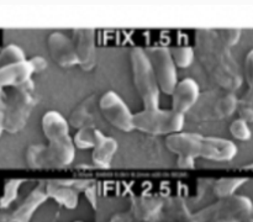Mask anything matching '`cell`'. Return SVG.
<instances>
[{"label":"cell","instance_id":"obj_1","mask_svg":"<svg viewBox=\"0 0 253 222\" xmlns=\"http://www.w3.org/2000/svg\"><path fill=\"white\" fill-rule=\"evenodd\" d=\"M166 147L178 157L229 162L237 154V146L226 138L210 137L194 132H178L166 137Z\"/></svg>","mask_w":253,"mask_h":222},{"label":"cell","instance_id":"obj_2","mask_svg":"<svg viewBox=\"0 0 253 222\" xmlns=\"http://www.w3.org/2000/svg\"><path fill=\"white\" fill-rule=\"evenodd\" d=\"M41 127L48 146L44 147V167L63 168L74 160L76 147L69 133V122L61 112L49 110L41 118Z\"/></svg>","mask_w":253,"mask_h":222},{"label":"cell","instance_id":"obj_3","mask_svg":"<svg viewBox=\"0 0 253 222\" xmlns=\"http://www.w3.org/2000/svg\"><path fill=\"white\" fill-rule=\"evenodd\" d=\"M130 64L133 85L142 101L143 109L160 108L161 90L146 49L133 47L130 52Z\"/></svg>","mask_w":253,"mask_h":222},{"label":"cell","instance_id":"obj_4","mask_svg":"<svg viewBox=\"0 0 253 222\" xmlns=\"http://www.w3.org/2000/svg\"><path fill=\"white\" fill-rule=\"evenodd\" d=\"M185 116L172 109H143L133 113V128L148 135L170 136L183 130Z\"/></svg>","mask_w":253,"mask_h":222},{"label":"cell","instance_id":"obj_5","mask_svg":"<svg viewBox=\"0 0 253 222\" xmlns=\"http://www.w3.org/2000/svg\"><path fill=\"white\" fill-rule=\"evenodd\" d=\"M253 212L251 199L242 195L220 199L215 204L202 210L193 217L192 222H241Z\"/></svg>","mask_w":253,"mask_h":222},{"label":"cell","instance_id":"obj_6","mask_svg":"<svg viewBox=\"0 0 253 222\" xmlns=\"http://www.w3.org/2000/svg\"><path fill=\"white\" fill-rule=\"evenodd\" d=\"M36 103L35 84L32 79L24 85L15 88L9 98H6L5 112V131L16 133L26 125L32 109Z\"/></svg>","mask_w":253,"mask_h":222},{"label":"cell","instance_id":"obj_7","mask_svg":"<svg viewBox=\"0 0 253 222\" xmlns=\"http://www.w3.org/2000/svg\"><path fill=\"white\" fill-rule=\"evenodd\" d=\"M147 52L161 93L170 95L178 83L177 67L168 47L153 46Z\"/></svg>","mask_w":253,"mask_h":222},{"label":"cell","instance_id":"obj_8","mask_svg":"<svg viewBox=\"0 0 253 222\" xmlns=\"http://www.w3.org/2000/svg\"><path fill=\"white\" fill-rule=\"evenodd\" d=\"M99 109L105 120L123 132L133 131V112L118 93L109 90L99 99Z\"/></svg>","mask_w":253,"mask_h":222},{"label":"cell","instance_id":"obj_9","mask_svg":"<svg viewBox=\"0 0 253 222\" xmlns=\"http://www.w3.org/2000/svg\"><path fill=\"white\" fill-rule=\"evenodd\" d=\"M74 49H76L78 66L84 71H91L96 63L95 30L78 29L73 30Z\"/></svg>","mask_w":253,"mask_h":222},{"label":"cell","instance_id":"obj_10","mask_svg":"<svg viewBox=\"0 0 253 222\" xmlns=\"http://www.w3.org/2000/svg\"><path fill=\"white\" fill-rule=\"evenodd\" d=\"M172 98V110L184 115L189 112L200 98L199 84L193 78H184L178 81L174 90L170 94Z\"/></svg>","mask_w":253,"mask_h":222},{"label":"cell","instance_id":"obj_11","mask_svg":"<svg viewBox=\"0 0 253 222\" xmlns=\"http://www.w3.org/2000/svg\"><path fill=\"white\" fill-rule=\"evenodd\" d=\"M47 47L52 59L62 68L78 66L76 49L72 38L62 32H52L47 37Z\"/></svg>","mask_w":253,"mask_h":222},{"label":"cell","instance_id":"obj_12","mask_svg":"<svg viewBox=\"0 0 253 222\" xmlns=\"http://www.w3.org/2000/svg\"><path fill=\"white\" fill-rule=\"evenodd\" d=\"M34 73V68L29 59L0 67V86L2 89L19 88L31 80Z\"/></svg>","mask_w":253,"mask_h":222},{"label":"cell","instance_id":"obj_13","mask_svg":"<svg viewBox=\"0 0 253 222\" xmlns=\"http://www.w3.org/2000/svg\"><path fill=\"white\" fill-rule=\"evenodd\" d=\"M118 147L119 143L115 138L104 135L103 132L99 133L98 141L91 152V160H93L94 167L99 169H106L110 167Z\"/></svg>","mask_w":253,"mask_h":222},{"label":"cell","instance_id":"obj_14","mask_svg":"<svg viewBox=\"0 0 253 222\" xmlns=\"http://www.w3.org/2000/svg\"><path fill=\"white\" fill-rule=\"evenodd\" d=\"M170 56L177 68H189L195 58V49L189 44H178L169 48Z\"/></svg>","mask_w":253,"mask_h":222},{"label":"cell","instance_id":"obj_15","mask_svg":"<svg viewBox=\"0 0 253 222\" xmlns=\"http://www.w3.org/2000/svg\"><path fill=\"white\" fill-rule=\"evenodd\" d=\"M47 194L42 190V187H37L34 191L30 194L29 199L25 200V202L22 204V206L15 212V219L19 220V221H24L27 217L30 216L34 209L36 206H39V204H41L44 199H46Z\"/></svg>","mask_w":253,"mask_h":222},{"label":"cell","instance_id":"obj_16","mask_svg":"<svg viewBox=\"0 0 253 222\" xmlns=\"http://www.w3.org/2000/svg\"><path fill=\"white\" fill-rule=\"evenodd\" d=\"M101 131L98 128H93L90 126H83L78 130L73 138L74 147L81 148V149H86V148H94L96 141H98L99 133Z\"/></svg>","mask_w":253,"mask_h":222},{"label":"cell","instance_id":"obj_17","mask_svg":"<svg viewBox=\"0 0 253 222\" xmlns=\"http://www.w3.org/2000/svg\"><path fill=\"white\" fill-rule=\"evenodd\" d=\"M46 194L51 195V196L54 197L57 201L62 202L64 206L68 207H74L77 201H78L76 192L72 191L68 187L62 186V185L58 184H49L48 186L46 187Z\"/></svg>","mask_w":253,"mask_h":222},{"label":"cell","instance_id":"obj_18","mask_svg":"<svg viewBox=\"0 0 253 222\" xmlns=\"http://www.w3.org/2000/svg\"><path fill=\"white\" fill-rule=\"evenodd\" d=\"M246 182V178H224V179L217 180L216 184H215L214 191L220 199L232 196L235 191Z\"/></svg>","mask_w":253,"mask_h":222},{"label":"cell","instance_id":"obj_19","mask_svg":"<svg viewBox=\"0 0 253 222\" xmlns=\"http://www.w3.org/2000/svg\"><path fill=\"white\" fill-rule=\"evenodd\" d=\"M25 59H27L25 52L17 44H7L4 48L0 49V67L17 63V62H22Z\"/></svg>","mask_w":253,"mask_h":222},{"label":"cell","instance_id":"obj_20","mask_svg":"<svg viewBox=\"0 0 253 222\" xmlns=\"http://www.w3.org/2000/svg\"><path fill=\"white\" fill-rule=\"evenodd\" d=\"M44 147L43 145H32L26 152V162L31 168L44 167Z\"/></svg>","mask_w":253,"mask_h":222},{"label":"cell","instance_id":"obj_21","mask_svg":"<svg viewBox=\"0 0 253 222\" xmlns=\"http://www.w3.org/2000/svg\"><path fill=\"white\" fill-rule=\"evenodd\" d=\"M230 133L232 135V137L239 141H249L252 136L249 122L241 117L232 121L231 125H230Z\"/></svg>","mask_w":253,"mask_h":222},{"label":"cell","instance_id":"obj_22","mask_svg":"<svg viewBox=\"0 0 253 222\" xmlns=\"http://www.w3.org/2000/svg\"><path fill=\"white\" fill-rule=\"evenodd\" d=\"M22 180L12 179L6 182L4 186V192H2V197L0 200V204L1 206H7L11 201H14L15 197H16L17 191H19V187L21 185Z\"/></svg>","mask_w":253,"mask_h":222},{"label":"cell","instance_id":"obj_23","mask_svg":"<svg viewBox=\"0 0 253 222\" xmlns=\"http://www.w3.org/2000/svg\"><path fill=\"white\" fill-rule=\"evenodd\" d=\"M245 76L249 84V91L245 98H253V49L247 53L246 59H245Z\"/></svg>","mask_w":253,"mask_h":222},{"label":"cell","instance_id":"obj_24","mask_svg":"<svg viewBox=\"0 0 253 222\" xmlns=\"http://www.w3.org/2000/svg\"><path fill=\"white\" fill-rule=\"evenodd\" d=\"M240 115L247 122L253 121V98H244L240 101Z\"/></svg>","mask_w":253,"mask_h":222},{"label":"cell","instance_id":"obj_25","mask_svg":"<svg viewBox=\"0 0 253 222\" xmlns=\"http://www.w3.org/2000/svg\"><path fill=\"white\" fill-rule=\"evenodd\" d=\"M219 34L221 35L220 38L226 46H234L241 36V31H239V30H222Z\"/></svg>","mask_w":253,"mask_h":222},{"label":"cell","instance_id":"obj_26","mask_svg":"<svg viewBox=\"0 0 253 222\" xmlns=\"http://www.w3.org/2000/svg\"><path fill=\"white\" fill-rule=\"evenodd\" d=\"M6 94L0 86V137L5 131V112H6Z\"/></svg>","mask_w":253,"mask_h":222},{"label":"cell","instance_id":"obj_27","mask_svg":"<svg viewBox=\"0 0 253 222\" xmlns=\"http://www.w3.org/2000/svg\"><path fill=\"white\" fill-rule=\"evenodd\" d=\"M30 63H31L32 68H34L35 73H41L44 69L47 68V61L44 57L42 56H34L32 58L29 59Z\"/></svg>","mask_w":253,"mask_h":222},{"label":"cell","instance_id":"obj_28","mask_svg":"<svg viewBox=\"0 0 253 222\" xmlns=\"http://www.w3.org/2000/svg\"><path fill=\"white\" fill-rule=\"evenodd\" d=\"M244 169H246V170H253V163H251V164H247V165H245V167H244Z\"/></svg>","mask_w":253,"mask_h":222}]
</instances>
